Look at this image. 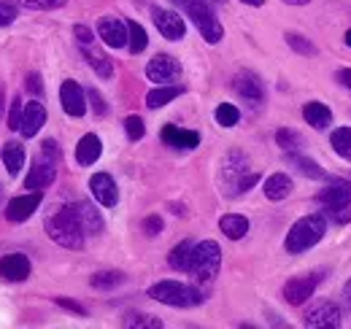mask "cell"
<instances>
[{
    "mask_svg": "<svg viewBox=\"0 0 351 329\" xmlns=\"http://www.w3.org/2000/svg\"><path fill=\"white\" fill-rule=\"evenodd\" d=\"M260 181V173L252 170V164L246 160V154L241 151H230L219 167V186L227 197H238L243 192H249L254 184Z\"/></svg>",
    "mask_w": 351,
    "mask_h": 329,
    "instance_id": "1",
    "label": "cell"
},
{
    "mask_svg": "<svg viewBox=\"0 0 351 329\" xmlns=\"http://www.w3.org/2000/svg\"><path fill=\"white\" fill-rule=\"evenodd\" d=\"M44 227H46V235H49L57 246L73 248V251L84 248L87 232H84L82 219H79V213H76L73 206H65V208H60V210H54V213L46 219Z\"/></svg>",
    "mask_w": 351,
    "mask_h": 329,
    "instance_id": "2",
    "label": "cell"
},
{
    "mask_svg": "<svg viewBox=\"0 0 351 329\" xmlns=\"http://www.w3.org/2000/svg\"><path fill=\"white\" fill-rule=\"evenodd\" d=\"M327 232V216L322 213H311V216H303L292 224V230L287 232V241H284V248L289 254H306L308 248H313Z\"/></svg>",
    "mask_w": 351,
    "mask_h": 329,
    "instance_id": "3",
    "label": "cell"
},
{
    "mask_svg": "<svg viewBox=\"0 0 351 329\" xmlns=\"http://www.w3.org/2000/svg\"><path fill=\"white\" fill-rule=\"evenodd\" d=\"M173 5L181 8V14H186L192 19V25L200 30V36L206 38V43H219L224 38V27L217 19L214 8L208 5V0H171Z\"/></svg>",
    "mask_w": 351,
    "mask_h": 329,
    "instance_id": "4",
    "label": "cell"
},
{
    "mask_svg": "<svg viewBox=\"0 0 351 329\" xmlns=\"http://www.w3.org/2000/svg\"><path fill=\"white\" fill-rule=\"evenodd\" d=\"M57 164H60V146L51 138H46L41 143V154L30 164V173L25 178V189H30V192L46 189L57 178Z\"/></svg>",
    "mask_w": 351,
    "mask_h": 329,
    "instance_id": "5",
    "label": "cell"
},
{
    "mask_svg": "<svg viewBox=\"0 0 351 329\" xmlns=\"http://www.w3.org/2000/svg\"><path fill=\"white\" fill-rule=\"evenodd\" d=\"M149 297L162 302V305H171V308H195L200 305L206 297L203 291L189 284H181V281H160V284H152L149 287Z\"/></svg>",
    "mask_w": 351,
    "mask_h": 329,
    "instance_id": "6",
    "label": "cell"
},
{
    "mask_svg": "<svg viewBox=\"0 0 351 329\" xmlns=\"http://www.w3.org/2000/svg\"><path fill=\"white\" fill-rule=\"evenodd\" d=\"M221 267V248L217 241H203V243H195V254H192V278L197 284H211L217 278Z\"/></svg>",
    "mask_w": 351,
    "mask_h": 329,
    "instance_id": "7",
    "label": "cell"
},
{
    "mask_svg": "<svg viewBox=\"0 0 351 329\" xmlns=\"http://www.w3.org/2000/svg\"><path fill=\"white\" fill-rule=\"evenodd\" d=\"M324 273H308V276H295L292 281L284 284V300L289 305H303L308 302V297H313L316 287L322 284Z\"/></svg>",
    "mask_w": 351,
    "mask_h": 329,
    "instance_id": "8",
    "label": "cell"
},
{
    "mask_svg": "<svg viewBox=\"0 0 351 329\" xmlns=\"http://www.w3.org/2000/svg\"><path fill=\"white\" fill-rule=\"evenodd\" d=\"M146 76L154 84H173L181 79V62L171 54H157L146 65Z\"/></svg>",
    "mask_w": 351,
    "mask_h": 329,
    "instance_id": "9",
    "label": "cell"
},
{
    "mask_svg": "<svg viewBox=\"0 0 351 329\" xmlns=\"http://www.w3.org/2000/svg\"><path fill=\"white\" fill-rule=\"evenodd\" d=\"M232 89H235V95H238V97H243L246 103L260 106V103L265 100L263 82H260V76H257V73H252V71H238V73H235V79H232Z\"/></svg>",
    "mask_w": 351,
    "mask_h": 329,
    "instance_id": "10",
    "label": "cell"
},
{
    "mask_svg": "<svg viewBox=\"0 0 351 329\" xmlns=\"http://www.w3.org/2000/svg\"><path fill=\"white\" fill-rule=\"evenodd\" d=\"M60 103H62V111L68 117H84L87 114V92L79 86L76 82H62L60 86Z\"/></svg>",
    "mask_w": 351,
    "mask_h": 329,
    "instance_id": "11",
    "label": "cell"
},
{
    "mask_svg": "<svg viewBox=\"0 0 351 329\" xmlns=\"http://www.w3.org/2000/svg\"><path fill=\"white\" fill-rule=\"evenodd\" d=\"M97 36L103 38L106 46L111 49H122L130 41V30H128V22H122L119 16H103L100 25H97Z\"/></svg>",
    "mask_w": 351,
    "mask_h": 329,
    "instance_id": "12",
    "label": "cell"
},
{
    "mask_svg": "<svg viewBox=\"0 0 351 329\" xmlns=\"http://www.w3.org/2000/svg\"><path fill=\"white\" fill-rule=\"evenodd\" d=\"M306 327H341V310L335 302H316L313 308H308L303 316Z\"/></svg>",
    "mask_w": 351,
    "mask_h": 329,
    "instance_id": "13",
    "label": "cell"
},
{
    "mask_svg": "<svg viewBox=\"0 0 351 329\" xmlns=\"http://www.w3.org/2000/svg\"><path fill=\"white\" fill-rule=\"evenodd\" d=\"M152 16H154V25H157V30L168 38V41H181L184 38V33H186V25H184V19L176 14V11H168V8H152Z\"/></svg>",
    "mask_w": 351,
    "mask_h": 329,
    "instance_id": "14",
    "label": "cell"
},
{
    "mask_svg": "<svg viewBox=\"0 0 351 329\" xmlns=\"http://www.w3.org/2000/svg\"><path fill=\"white\" fill-rule=\"evenodd\" d=\"M89 192H92V197L103 208H114L117 200H119L117 181H114L108 173H95V175L89 178Z\"/></svg>",
    "mask_w": 351,
    "mask_h": 329,
    "instance_id": "15",
    "label": "cell"
},
{
    "mask_svg": "<svg viewBox=\"0 0 351 329\" xmlns=\"http://www.w3.org/2000/svg\"><path fill=\"white\" fill-rule=\"evenodd\" d=\"M41 206V192H27V195H19V197H14V200H8V206H5V219L8 221H14V224H19V221H27L36 210Z\"/></svg>",
    "mask_w": 351,
    "mask_h": 329,
    "instance_id": "16",
    "label": "cell"
},
{
    "mask_svg": "<svg viewBox=\"0 0 351 329\" xmlns=\"http://www.w3.org/2000/svg\"><path fill=\"white\" fill-rule=\"evenodd\" d=\"M30 276V259L25 254H8L0 259V278L8 284H19Z\"/></svg>",
    "mask_w": 351,
    "mask_h": 329,
    "instance_id": "17",
    "label": "cell"
},
{
    "mask_svg": "<svg viewBox=\"0 0 351 329\" xmlns=\"http://www.w3.org/2000/svg\"><path fill=\"white\" fill-rule=\"evenodd\" d=\"M44 124H46V108L38 100H30L25 106V111H22V124H19L22 138H36Z\"/></svg>",
    "mask_w": 351,
    "mask_h": 329,
    "instance_id": "18",
    "label": "cell"
},
{
    "mask_svg": "<svg viewBox=\"0 0 351 329\" xmlns=\"http://www.w3.org/2000/svg\"><path fill=\"white\" fill-rule=\"evenodd\" d=\"M160 138H162L168 146L181 149V151H189V149L200 146V135H197V132H192V130H181V127H176V124H165L162 132H160Z\"/></svg>",
    "mask_w": 351,
    "mask_h": 329,
    "instance_id": "19",
    "label": "cell"
},
{
    "mask_svg": "<svg viewBox=\"0 0 351 329\" xmlns=\"http://www.w3.org/2000/svg\"><path fill=\"white\" fill-rule=\"evenodd\" d=\"M319 203L324 208H346L351 206V184L349 181H335L319 192Z\"/></svg>",
    "mask_w": 351,
    "mask_h": 329,
    "instance_id": "20",
    "label": "cell"
},
{
    "mask_svg": "<svg viewBox=\"0 0 351 329\" xmlns=\"http://www.w3.org/2000/svg\"><path fill=\"white\" fill-rule=\"evenodd\" d=\"M100 154H103L100 138H97L95 132H87V135L79 141V146H76V162L82 164V167H89V164H95L100 160Z\"/></svg>",
    "mask_w": 351,
    "mask_h": 329,
    "instance_id": "21",
    "label": "cell"
},
{
    "mask_svg": "<svg viewBox=\"0 0 351 329\" xmlns=\"http://www.w3.org/2000/svg\"><path fill=\"white\" fill-rule=\"evenodd\" d=\"M303 119H306L311 127H316V130H327V127L332 124V111H330L324 103L311 100V103L303 106Z\"/></svg>",
    "mask_w": 351,
    "mask_h": 329,
    "instance_id": "22",
    "label": "cell"
},
{
    "mask_svg": "<svg viewBox=\"0 0 351 329\" xmlns=\"http://www.w3.org/2000/svg\"><path fill=\"white\" fill-rule=\"evenodd\" d=\"M263 192H265V197H267V200L278 203V200L289 197V192H292V178H289V175H284V173H273V175L265 181Z\"/></svg>",
    "mask_w": 351,
    "mask_h": 329,
    "instance_id": "23",
    "label": "cell"
},
{
    "mask_svg": "<svg viewBox=\"0 0 351 329\" xmlns=\"http://www.w3.org/2000/svg\"><path fill=\"white\" fill-rule=\"evenodd\" d=\"M76 213H79V219H82V227H84V232L87 235H100L103 232V216H100V210L92 206V203H76Z\"/></svg>",
    "mask_w": 351,
    "mask_h": 329,
    "instance_id": "24",
    "label": "cell"
},
{
    "mask_svg": "<svg viewBox=\"0 0 351 329\" xmlns=\"http://www.w3.org/2000/svg\"><path fill=\"white\" fill-rule=\"evenodd\" d=\"M0 160L5 164L8 175H16L22 167H25V149L19 141H8L3 149H0Z\"/></svg>",
    "mask_w": 351,
    "mask_h": 329,
    "instance_id": "25",
    "label": "cell"
},
{
    "mask_svg": "<svg viewBox=\"0 0 351 329\" xmlns=\"http://www.w3.org/2000/svg\"><path fill=\"white\" fill-rule=\"evenodd\" d=\"M181 95H184V86H178V84H160L157 89H152V92L146 95V106H149V108H162V106H168L171 100L181 97Z\"/></svg>",
    "mask_w": 351,
    "mask_h": 329,
    "instance_id": "26",
    "label": "cell"
},
{
    "mask_svg": "<svg viewBox=\"0 0 351 329\" xmlns=\"http://www.w3.org/2000/svg\"><path fill=\"white\" fill-rule=\"evenodd\" d=\"M219 230L230 241H241V238H246V232H249V219L241 216V213H227V216L219 219Z\"/></svg>",
    "mask_w": 351,
    "mask_h": 329,
    "instance_id": "27",
    "label": "cell"
},
{
    "mask_svg": "<svg viewBox=\"0 0 351 329\" xmlns=\"http://www.w3.org/2000/svg\"><path fill=\"white\" fill-rule=\"evenodd\" d=\"M192 254H195V243H192V241H181V243L173 246V251L168 254V262H171V267L178 270V273H189V267H192Z\"/></svg>",
    "mask_w": 351,
    "mask_h": 329,
    "instance_id": "28",
    "label": "cell"
},
{
    "mask_svg": "<svg viewBox=\"0 0 351 329\" xmlns=\"http://www.w3.org/2000/svg\"><path fill=\"white\" fill-rule=\"evenodd\" d=\"M82 51H84V57H87L89 68H92L100 79H111V76H114V65H111V60H108L106 54H100V51H95V49H89V46H82Z\"/></svg>",
    "mask_w": 351,
    "mask_h": 329,
    "instance_id": "29",
    "label": "cell"
},
{
    "mask_svg": "<svg viewBox=\"0 0 351 329\" xmlns=\"http://www.w3.org/2000/svg\"><path fill=\"white\" fill-rule=\"evenodd\" d=\"M92 289H100V291H108V289H117L119 284H125V273L119 270H106V273H95L89 278Z\"/></svg>",
    "mask_w": 351,
    "mask_h": 329,
    "instance_id": "30",
    "label": "cell"
},
{
    "mask_svg": "<svg viewBox=\"0 0 351 329\" xmlns=\"http://www.w3.org/2000/svg\"><path fill=\"white\" fill-rule=\"evenodd\" d=\"M330 143H332L335 154H341L343 160H351V127H338L330 135Z\"/></svg>",
    "mask_w": 351,
    "mask_h": 329,
    "instance_id": "31",
    "label": "cell"
},
{
    "mask_svg": "<svg viewBox=\"0 0 351 329\" xmlns=\"http://www.w3.org/2000/svg\"><path fill=\"white\" fill-rule=\"evenodd\" d=\"M128 30H130V41H128V46H130L132 54H141L146 46H149V36H146V30L138 25V22H128Z\"/></svg>",
    "mask_w": 351,
    "mask_h": 329,
    "instance_id": "32",
    "label": "cell"
},
{
    "mask_svg": "<svg viewBox=\"0 0 351 329\" xmlns=\"http://www.w3.org/2000/svg\"><path fill=\"white\" fill-rule=\"evenodd\" d=\"M276 143H278L284 151H298L300 143H303V138H300V132H295V130H289V127H281V130L276 132Z\"/></svg>",
    "mask_w": 351,
    "mask_h": 329,
    "instance_id": "33",
    "label": "cell"
},
{
    "mask_svg": "<svg viewBox=\"0 0 351 329\" xmlns=\"http://www.w3.org/2000/svg\"><path fill=\"white\" fill-rule=\"evenodd\" d=\"M217 124H221V127H235V124L241 122V111L232 106V103H221V106H217Z\"/></svg>",
    "mask_w": 351,
    "mask_h": 329,
    "instance_id": "34",
    "label": "cell"
},
{
    "mask_svg": "<svg viewBox=\"0 0 351 329\" xmlns=\"http://www.w3.org/2000/svg\"><path fill=\"white\" fill-rule=\"evenodd\" d=\"M284 38H287L292 51H298V54H303V57H313V54H316V46L308 41V38H303V36H298V33H287Z\"/></svg>",
    "mask_w": 351,
    "mask_h": 329,
    "instance_id": "35",
    "label": "cell"
},
{
    "mask_svg": "<svg viewBox=\"0 0 351 329\" xmlns=\"http://www.w3.org/2000/svg\"><path fill=\"white\" fill-rule=\"evenodd\" d=\"M289 162L295 164V167H298L303 175H308V178H324V170H322L316 162L306 160V157H298V154H295V157H289Z\"/></svg>",
    "mask_w": 351,
    "mask_h": 329,
    "instance_id": "36",
    "label": "cell"
},
{
    "mask_svg": "<svg viewBox=\"0 0 351 329\" xmlns=\"http://www.w3.org/2000/svg\"><path fill=\"white\" fill-rule=\"evenodd\" d=\"M125 327H149V329H162V321L157 316H149V313H132L125 319Z\"/></svg>",
    "mask_w": 351,
    "mask_h": 329,
    "instance_id": "37",
    "label": "cell"
},
{
    "mask_svg": "<svg viewBox=\"0 0 351 329\" xmlns=\"http://www.w3.org/2000/svg\"><path fill=\"white\" fill-rule=\"evenodd\" d=\"M68 0H19L22 8H30V11H54V8H62Z\"/></svg>",
    "mask_w": 351,
    "mask_h": 329,
    "instance_id": "38",
    "label": "cell"
},
{
    "mask_svg": "<svg viewBox=\"0 0 351 329\" xmlns=\"http://www.w3.org/2000/svg\"><path fill=\"white\" fill-rule=\"evenodd\" d=\"M125 130H128V138H130L132 143L146 135V127H143V119H141V117H128V119H125Z\"/></svg>",
    "mask_w": 351,
    "mask_h": 329,
    "instance_id": "39",
    "label": "cell"
},
{
    "mask_svg": "<svg viewBox=\"0 0 351 329\" xmlns=\"http://www.w3.org/2000/svg\"><path fill=\"white\" fill-rule=\"evenodd\" d=\"M22 111H25L22 100L14 97V100H11V111H8V127H11V130H19V124H22Z\"/></svg>",
    "mask_w": 351,
    "mask_h": 329,
    "instance_id": "40",
    "label": "cell"
},
{
    "mask_svg": "<svg viewBox=\"0 0 351 329\" xmlns=\"http://www.w3.org/2000/svg\"><path fill=\"white\" fill-rule=\"evenodd\" d=\"M16 19V5L8 0H0V27H8Z\"/></svg>",
    "mask_w": 351,
    "mask_h": 329,
    "instance_id": "41",
    "label": "cell"
},
{
    "mask_svg": "<svg viewBox=\"0 0 351 329\" xmlns=\"http://www.w3.org/2000/svg\"><path fill=\"white\" fill-rule=\"evenodd\" d=\"M143 232H146L149 238L160 235V232H162V219H160V216H146V219H143Z\"/></svg>",
    "mask_w": 351,
    "mask_h": 329,
    "instance_id": "42",
    "label": "cell"
},
{
    "mask_svg": "<svg viewBox=\"0 0 351 329\" xmlns=\"http://www.w3.org/2000/svg\"><path fill=\"white\" fill-rule=\"evenodd\" d=\"M327 216L335 221V224H349L351 221V210L346 208H327Z\"/></svg>",
    "mask_w": 351,
    "mask_h": 329,
    "instance_id": "43",
    "label": "cell"
},
{
    "mask_svg": "<svg viewBox=\"0 0 351 329\" xmlns=\"http://www.w3.org/2000/svg\"><path fill=\"white\" fill-rule=\"evenodd\" d=\"M87 97H89V103H92V111H95L97 117H103V114L108 111V108H106V100L100 97V92H97V89H89Z\"/></svg>",
    "mask_w": 351,
    "mask_h": 329,
    "instance_id": "44",
    "label": "cell"
},
{
    "mask_svg": "<svg viewBox=\"0 0 351 329\" xmlns=\"http://www.w3.org/2000/svg\"><path fill=\"white\" fill-rule=\"evenodd\" d=\"M73 36H76V41L82 43V46H89V43L95 41L92 33H89V27H84V25H76V27H73Z\"/></svg>",
    "mask_w": 351,
    "mask_h": 329,
    "instance_id": "45",
    "label": "cell"
},
{
    "mask_svg": "<svg viewBox=\"0 0 351 329\" xmlns=\"http://www.w3.org/2000/svg\"><path fill=\"white\" fill-rule=\"evenodd\" d=\"M25 86H27V92H33V95H41V92H44L41 76H36V73H33V76H27V84H25Z\"/></svg>",
    "mask_w": 351,
    "mask_h": 329,
    "instance_id": "46",
    "label": "cell"
},
{
    "mask_svg": "<svg viewBox=\"0 0 351 329\" xmlns=\"http://www.w3.org/2000/svg\"><path fill=\"white\" fill-rule=\"evenodd\" d=\"M57 305H62V308H68V310H73V313H79V316H84V313H87L79 302H71V300H65V297H57Z\"/></svg>",
    "mask_w": 351,
    "mask_h": 329,
    "instance_id": "47",
    "label": "cell"
},
{
    "mask_svg": "<svg viewBox=\"0 0 351 329\" xmlns=\"http://www.w3.org/2000/svg\"><path fill=\"white\" fill-rule=\"evenodd\" d=\"M338 82L351 89V68H341V71H338Z\"/></svg>",
    "mask_w": 351,
    "mask_h": 329,
    "instance_id": "48",
    "label": "cell"
},
{
    "mask_svg": "<svg viewBox=\"0 0 351 329\" xmlns=\"http://www.w3.org/2000/svg\"><path fill=\"white\" fill-rule=\"evenodd\" d=\"M341 297H343V305L351 310V278L346 281V287H343V294H341Z\"/></svg>",
    "mask_w": 351,
    "mask_h": 329,
    "instance_id": "49",
    "label": "cell"
},
{
    "mask_svg": "<svg viewBox=\"0 0 351 329\" xmlns=\"http://www.w3.org/2000/svg\"><path fill=\"white\" fill-rule=\"evenodd\" d=\"M284 3H289V5H306L311 0H284Z\"/></svg>",
    "mask_w": 351,
    "mask_h": 329,
    "instance_id": "50",
    "label": "cell"
},
{
    "mask_svg": "<svg viewBox=\"0 0 351 329\" xmlns=\"http://www.w3.org/2000/svg\"><path fill=\"white\" fill-rule=\"evenodd\" d=\"M241 3H246V5H263L265 0H241Z\"/></svg>",
    "mask_w": 351,
    "mask_h": 329,
    "instance_id": "51",
    "label": "cell"
},
{
    "mask_svg": "<svg viewBox=\"0 0 351 329\" xmlns=\"http://www.w3.org/2000/svg\"><path fill=\"white\" fill-rule=\"evenodd\" d=\"M346 46H351V30L346 33Z\"/></svg>",
    "mask_w": 351,
    "mask_h": 329,
    "instance_id": "52",
    "label": "cell"
},
{
    "mask_svg": "<svg viewBox=\"0 0 351 329\" xmlns=\"http://www.w3.org/2000/svg\"><path fill=\"white\" fill-rule=\"evenodd\" d=\"M0 200H3V186H0Z\"/></svg>",
    "mask_w": 351,
    "mask_h": 329,
    "instance_id": "53",
    "label": "cell"
},
{
    "mask_svg": "<svg viewBox=\"0 0 351 329\" xmlns=\"http://www.w3.org/2000/svg\"><path fill=\"white\" fill-rule=\"evenodd\" d=\"M0 100H3V97H0ZM0 106H3V103H0Z\"/></svg>",
    "mask_w": 351,
    "mask_h": 329,
    "instance_id": "54",
    "label": "cell"
},
{
    "mask_svg": "<svg viewBox=\"0 0 351 329\" xmlns=\"http://www.w3.org/2000/svg\"><path fill=\"white\" fill-rule=\"evenodd\" d=\"M217 3H219V0H217Z\"/></svg>",
    "mask_w": 351,
    "mask_h": 329,
    "instance_id": "55",
    "label": "cell"
}]
</instances>
